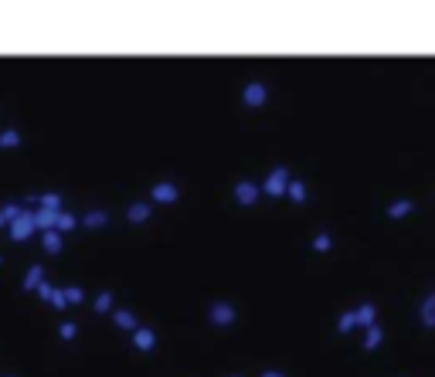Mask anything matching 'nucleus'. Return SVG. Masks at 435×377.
<instances>
[{"mask_svg":"<svg viewBox=\"0 0 435 377\" xmlns=\"http://www.w3.org/2000/svg\"><path fill=\"white\" fill-rule=\"evenodd\" d=\"M265 82H248L245 85V92H242V99H245V106L248 109H259V106H265Z\"/></svg>","mask_w":435,"mask_h":377,"instance_id":"obj_1","label":"nucleus"},{"mask_svg":"<svg viewBox=\"0 0 435 377\" xmlns=\"http://www.w3.org/2000/svg\"><path fill=\"white\" fill-rule=\"evenodd\" d=\"M211 323H218V326H231L235 323V309L228 306V302H211Z\"/></svg>","mask_w":435,"mask_h":377,"instance_id":"obj_2","label":"nucleus"},{"mask_svg":"<svg viewBox=\"0 0 435 377\" xmlns=\"http://www.w3.org/2000/svg\"><path fill=\"white\" fill-rule=\"evenodd\" d=\"M286 187H289V173H286L283 167L276 170V173H272V177H269V180H265V194H276V197H279V194H286Z\"/></svg>","mask_w":435,"mask_h":377,"instance_id":"obj_3","label":"nucleus"},{"mask_svg":"<svg viewBox=\"0 0 435 377\" xmlns=\"http://www.w3.org/2000/svg\"><path fill=\"white\" fill-rule=\"evenodd\" d=\"M255 197H259V187H255V184H238V187H235V201H238V204H255Z\"/></svg>","mask_w":435,"mask_h":377,"instance_id":"obj_4","label":"nucleus"},{"mask_svg":"<svg viewBox=\"0 0 435 377\" xmlns=\"http://www.w3.org/2000/svg\"><path fill=\"white\" fill-rule=\"evenodd\" d=\"M354 320H357V326H374V306H371V302L360 306L357 313H354Z\"/></svg>","mask_w":435,"mask_h":377,"instance_id":"obj_5","label":"nucleus"},{"mask_svg":"<svg viewBox=\"0 0 435 377\" xmlns=\"http://www.w3.org/2000/svg\"><path fill=\"white\" fill-rule=\"evenodd\" d=\"M153 201H177V187H173V184H160V187H153Z\"/></svg>","mask_w":435,"mask_h":377,"instance_id":"obj_6","label":"nucleus"},{"mask_svg":"<svg viewBox=\"0 0 435 377\" xmlns=\"http://www.w3.org/2000/svg\"><path fill=\"white\" fill-rule=\"evenodd\" d=\"M405 214H412V201H395L388 208V218H405Z\"/></svg>","mask_w":435,"mask_h":377,"instance_id":"obj_7","label":"nucleus"},{"mask_svg":"<svg viewBox=\"0 0 435 377\" xmlns=\"http://www.w3.org/2000/svg\"><path fill=\"white\" fill-rule=\"evenodd\" d=\"M422 320H425V326H435V296L425 299V306H422Z\"/></svg>","mask_w":435,"mask_h":377,"instance_id":"obj_8","label":"nucleus"},{"mask_svg":"<svg viewBox=\"0 0 435 377\" xmlns=\"http://www.w3.org/2000/svg\"><path fill=\"white\" fill-rule=\"evenodd\" d=\"M150 218V208L146 204H133L130 208V221H146Z\"/></svg>","mask_w":435,"mask_h":377,"instance_id":"obj_9","label":"nucleus"},{"mask_svg":"<svg viewBox=\"0 0 435 377\" xmlns=\"http://www.w3.org/2000/svg\"><path fill=\"white\" fill-rule=\"evenodd\" d=\"M286 194H289L292 201H303V197H306V187H303V184H296V180H289V187H286Z\"/></svg>","mask_w":435,"mask_h":377,"instance_id":"obj_10","label":"nucleus"},{"mask_svg":"<svg viewBox=\"0 0 435 377\" xmlns=\"http://www.w3.org/2000/svg\"><path fill=\"white\" fill-rule=\"evenodd\" d=\"M378 343H381V326H371V330H367V340H364V347L371 350V347H378Z\"/></svg>","mask_w":435,"mask_h":377,"instance_id":"obj_11","label":"nucleus"},{"mask_svg":"<svg viewBox=\"0 0 435 377\" xmlns=\"http://www.w3.org/2000/svg\"><path fill=\"white\" fill-rule=\"evenodd\" d=\"M136 343H140L143 350H150V347H153V333H150V330H140V333H136Z\"/></svg>","mask_w":435,"mask_h":377,"instance_id":"obj_12","label":"nucleus"},{"mask_svg":"<svg viewBox=\"0 0 435 377\" xmlns=\"http://www.w3.org/2000/svg\"><path fill=\"white\" fill-rule=\"evenodd\" d=\"M354 326H357V320H354V313H343V316H340V333H350Z\"/></svg>","mask_w":435,"mask_h":377,"instance_id":"obj_13","label":"nucleus"},{"mask_svg":"<svg viewBox=\"0 0 435 377\" xmlns=\"http://www.w3.org/2000/svg\"><path fill=\"white\" fill-rule=\"evenodd\" d=\"M330 245H333V242H330V235H316V238H313V248H316V251H326Z\"/></svg>","mask_w":435,"mask_h":377,"instance_id":"obj_14","label":"nucleus"},{"mask_svg":"<svg viewBox=\"0 0 435 377\" xmlns=\"http://www.w3.org/2000/svg\"><path fill=\"white\" fill-rule=\"evenodd\" d=\"M116 320H119V326H126V330H130V326H136L130 313H116Z\"/></svg>","mask_w":435,"mask_h":377,"instance_id":"obj_15","label":"nucleus"},{"mask_svg":"<svg viewBox=\"0 0 435 377\" xmlns=\"http://www.w3.org/2000/svg\"><path fill=\"white\" fill-rule=\"evenodd\" d=\"M262 377H283V374H276V371H269V374H262Z\"/></svg>","mask_w":435,"mask_h":377,"instance_id":"obj_16","label":"nucleus"}]
</instances>
